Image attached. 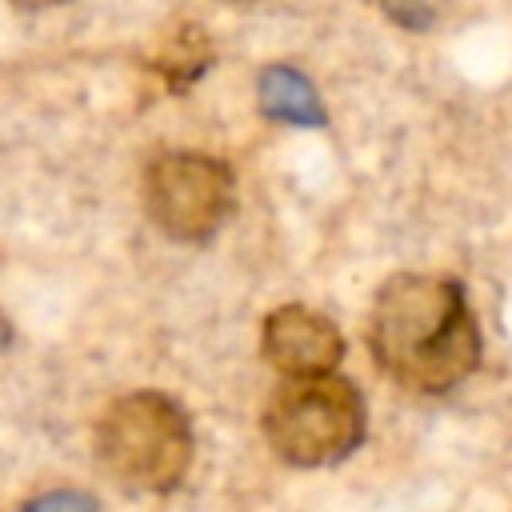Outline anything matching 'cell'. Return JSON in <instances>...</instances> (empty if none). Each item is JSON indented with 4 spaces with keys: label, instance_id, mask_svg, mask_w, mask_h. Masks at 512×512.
<instances>
[{
    "label": "cell",
    "instance_id": "9c48e42d",
    "mask_svg": "<svg viewBox=\"0 0 512 512\" xmlns=\"http://www.w3.org/2000/svg\"><path fill=\"white\" fill-rule=\"evenodd\" d=\"M20 8H56V4H64V0H16Z\"/></svg>",
    "mask_w": 512,
    "mask_h": 512
},
{
    "label": "cell",
    "instance_id": "52a82bcc",
    "mask_svg": "<svg viewBox=\"0 0 512 512\" xmlns=\"http://www.w3.org/2000/svg\"><path fill=\"white\" fill-rule=\"evenodd\" d=\"M204 64H208V44L196 28H180V36L160 48V68H164V76H172V84L196 80Z\"/></svg>",
    "mask_w": 512,
    "mask_h": 512
},
{
    "label": "cell",
    "instance_id": "5b68a950",
    "mask_svg": "<svg viewBox=\"0 0 512 512\" xmlns=\"http://www.w3.org/2000/svg\"><path fill=\"white\" fill-rule=\"evenodd\" d=\"M340 352H344L340 328L304 304H284L264 320V356L288 380L332 376Z\"/></svg>",
    "mask_w": 512,
    "mask_h": 512
},
{
    "label": "cell",
    "instance_id": "6da1fadb",
    "mask_svg": "<svg viewBox=\"0 0 512 512\" xmlns=\"http://www.w3.org/2000/svg\"><path fill=\"white\" fill-rule=\"evenodd\" d=\"M368 344L388 380L408 392H448L480 360V332L456 280L400 272L372 304Z\"/></svg>",
    "mask_w": 512,
    "mask_h": 512
},
{
    "label": "cell",
    "instance_id": "8992f818",
    "mask_svg": "<svg viewBox=\"0 0 512 512\" xmlns=\"http://www.w3.org/2000/svg\"><path fill=\"white\" fill-rule=\"evenodd\" d=\"M260 96H264V108L272 116H284V120H296V124H320V100H316L312 84L300 72L268 68L264 80H260Z\"/></svg>",
    "mask_w": 512,
    "mask_h": 512
},
{
    "label": "cell",
    "instance_id": "277c9868",
    "mask_svg": "<svg viewBox=\"0 0 512 512\" xmlns=\"http://www.w3.org/2000/svg\"><path fill=\"white\" fill-rule=\"evenodd\" d=\"M144 208L172 240H208L232 208V172L204 152H168L144 176Z\"/></svg>",
    "mask_w": 512,
    "mask_h": 512
},
{
    "label": "cell",
    "instance_id": "ba28073f",
    "mask_svg": "<svg viewBox=\"0 0 512 512\" xmlns=\"http://www.w3.org/2000/svg\"><path fill=\"white\" fill-rule=\"evenodd\" d=\"M440 4H444V0H384V8L392 12V20L412 24V28H428V24H436Z\"/></svg>",
    "mask_w": 512,
    "mask_h": 512
},
{
    "label": "cell",
    "instance_id": "3957f363",
    "mask_svg": "<svg viewBox=\"0 0 512 512\" xmlns=\"http://www.w3.org/2000/svg\"><path fill=\"white\" fill-rule=\"evenodd\" d=\"M264 436L288 464H336L364 436L360 392L340 376L288 380L264 412Z\"/></svg>",
    "mask_w": 512,
    "mask_h": 512
},
{
    "label": "cell",
    "instance_id": "7a4b0ae2",
    "mask_svg": "<svg viewBox=\"0 0 512 512\" xmlns=\"http://www.w3.org/2000/svg\"><path fill=\"white\" fill-rule=\"evenodd\" d=\"M96 460L132 492H172L192 464V428L164 392H132L96 424Z\"/></svg>",
    "mask_w": 512,
    "mask_h": 512
}]
</instances>
